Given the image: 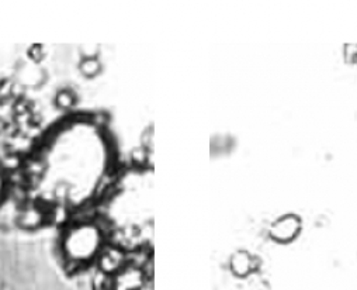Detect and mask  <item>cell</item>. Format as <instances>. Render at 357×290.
Here are the masks:
<instances>
[{
    "label": "cell",
    "mask_w": 357,
    "mask_h": 290,
    "mask_svg": "<svg viewBox=\"0 0 357 290\" xmlns=\"http://www.w3.org/2000/svg\"><path fill=\"white\" fill-rule=\"evenodd\" d=\"M110 161V145L96 124L69 122L56 129L34 157L33 193L55 209L80 208L96 196Z\"/></svg>",
    "instance_id": "obj_1"
},
{
    "label": "cell",
    "mask_w": 357,
    "mask_h": 290,
    "mask_svg": "<svg viewBox=\"0 0 357 290\" xmlns=\"http://www.w3.org/2000/svg\"><path fill=\"white\" fill-rule=\"evenodd\" d=\"M145 183L142 173L127 175L113 191L107 205V216L113 233L123 241L127 248L138 249L146 244V226L152 227V222H146L145 212Z\"/></svg>",
    "instance_id": "obj_2"
},
{
    "label": "cell",
    "mask_w": 357,
    "mask_h": 290,
    "mask_svg": "<svg viewBox=\"0 0 357 290\" xmlns=\"http://www.w3.org/2000/svg\"><path fill=\"white\" fill-rule=\"evenodd\" d=\"M103 240L105 234L100 226L92 222H79L65 235V255L76 263L89 262L102 249Z\"/></svg>",
    "instance_id": "obj_3"
},
{
    "label": "cell",
    "mask_w": 357,
    "mask_h": 290,
    "mask_svg": "<svg viewBox=\"0 0 357 290\" xmlns=\"http://www.w3.org/2000/svg\"><path fill=\"white\" fill-rule=\"evenodd\" d=\"M303 230V219L297 213H284L275 219L269 229H267V235L278 244H290L296 238H298Z\"/></svg>",
    "instance_id": "obj_4"
},
{
    "label": "cell",
    "mask_w": 357,
    "mask_h": 290,
    "mask_svg": "<svg viewBox=\"0 0 357 290\" xmlns=\"http://www.w3.org/2000/svg\"><path fill=\"white\" fill-rule=\"evenodd\" d=\"M260 266V258L248 249H236L229 258V268L234 276L243 279L257 272Z\"/></svg>",
    "instance_id": "obj_5"
},
{
    "label": "cell",
    "mask_w": 357,
    "mask_h": 290,
    "mask_svg": "<svg viewBox=\"0 0 357 290\" xmlns=\"http://www.w3.org/2000/svg\"><path fill=\"white\" fill-rule=\"evenodd\" d=\"M2 190H3V176L0 173V193H2Z\"/></svg>",
    "instance_id": "obj_6"
}]
</instances>
